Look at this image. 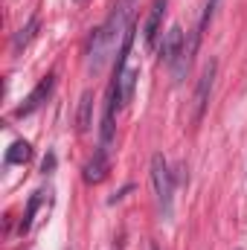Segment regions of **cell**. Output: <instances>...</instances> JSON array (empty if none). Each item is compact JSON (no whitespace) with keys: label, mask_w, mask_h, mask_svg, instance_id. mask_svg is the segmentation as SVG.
I'll use <instances>...</instances> for the list:
<instances>
[{"label":"cell","mask_w":247,"mask_h":250,"mask_svg":"<svg viewBox=\"0 0 247 250\" xmlns=\"http://www.w3.org/2000/svg\"><path fill=\"white\" fill-rule=\"evenodd\" d=\"M105 175H108V148L99 146V151L93 154V160L84 166V181L87 184H102Z\"/></svg>","instance_id":"cell-7"},{"label":"cell","mask_w":247,"mask_h":250,"mask_svg":"<svg viewBox=\"0 0 247 250\" xmlns=\"http://www.w3.org/2000/svg\"><path fill=\"white\" fill-rule=\"evenodd\" d=\"M79 3H82V0H79Z\"/></svg>","instance_id":"cell-15"},{"label":"cell","mask_w":247,"mask_h":250,"mask_svg":"<svg viewBox=\"0 0 247 250\" xmlns=\"http://www.w3.org/2000/svg\"><path fill=\"white\" fill-rule=\"evenodd\" d=\"M218 3L221 0H206V6H204V18H201V23H198V32L192 35V44H189V56L198 50V41H201V32L206 29V23L212 21V15H215V9H218Z\"/></svg>","instance_id":"cell-11"},{"label":"cell","mask_w":247,"mask_h":250,"mask_svg":"<svg viewBox=\"0 0 247 250\" xmlns=\"http://www.w3.org/2000/svg\"><path fill=\"white\" fill-rule=\"evenodd\" d=\"M215 70H218V64L209 62L204 67V73H201V79H198V87H195V114H192V123L198 125L204 120V114H206V105H209V93H212V82H215Z\"/></svg>","instance_id":"cell-5"},{"label":"cell","mask_w":247,"mask_h":250,"mask_svg":"<svg viewBox=\"0 0 247 250\" xmlns=\"http://www.w3.org/2000/svg\"><path fill=\"white\" fill-rule=\"evenodd\" d=\"M76 125H79V131H87V128L93 125V93H90V90L82 93L79 114H76Z\"/></svg>","instance_id":"cell-8"},{"label":"cell","mask_w":247,"mask_h":250,"mask_svg":"<svg viewBox=\"0 0 247 250\" xmlns=\"http://www.w3.org/2000/svg\"><path fill=\"white\" fill-rule=\"evenodd\" d=\"M29 157H32V148H29L26 140H15V143L9 146V151H6V163H9V166H23Z\"/></svg>","instance_id":"cell-9"},{"label":"cell","mask_w":247,"mask_h":250,"mask_svg":"<svg viewBox=\"0 0 247 250\" xmlns=\"http://www.w3.org/2000/svg\"><path fill=\"white\" fill-rule=\"evenodd\" d=\"M53 166H56V154H47V157H44V166H41V172H44V175H50V172H53Z\"/></svg>","instance_id":"cell-13"},{"label":"cell","mask_w":247,"mask_h":250,"mask_svg":"<svg viewBox=\"0 0 247 250\" xmlns=\"http://www.w3.org/2000/svg\"><path fill=\"white\" fill-rule=\"evenodd\" d=\"M38 26H41V23H38V18H29V23H26L23 29H18V32H15V38H12V53H21V50L35 38Z\"/></svg>","instance_id":"cell-10"},{"label":"cell","mask_w":247,"mask_h":250,"mask_svg":"<svg viewBox=\"0 0 247 250\" xmlns=\"http://www.w3.org/2000/svg\"><path fill=\"white\" fill-rule=\"evenodd\" d=\"M151 184H154V195H157L163 218H172V212H175V178H172L163 154L151 157Z\"/></svg>","instance_id":"cell-2"},{"label":"cell","mask_w":247,"mask_h":250,"mask_svg":"<svg viewBox=\"0 0 247 250\" xmlns=\"http://www.w3.org/2000/svg\"><path fill=\"white\" fill-rule=\"evenodd\" d=\"M163 62L169 64L172 70H175V76H178V82L184 79L186 67H189V50H186V38H184V29L181 26H172L169 32H166V38H163Z\"/></svg>","instance_id":"cell-3"},{"label":"cell","mask_w":247,"mask_h":250,"mask_svg":"<svg viewBox=\"0 0 247 250\" xmlns=\"http://www.w3.org/2000/svg\"><path fill=\"white\" fill-rule=\"evenodd\" d=\"M53 87H56V73H50V76H44L38 84H35V90L15 108V117L18 120H23V117H29V114H35L47 99H50V93H53Z\"/></svg>","instance_id":"cell-4"},{"label":"cell","mask_w":247,"mask_h":250,"mask_svg":"<svg viewBox=\"0 0 247 250\" xmlns=\"http://www.w3.org/2000/svg\"><path fill=\"white\" fill-rule=\"evenodd\" d=\"M128 26H131V12L123 3L93 29V35L87 41V70L90 73H99L114 56H120L123 41L128 35Z\"/></svg>","instance_id":"cell-1"},{"label":"cell","mask_w":247,"mask_h":250,"mask_svg":"<svg viewBox=\"0 0 247 250\" xmlns=\"http://www.w3.org/2000/svg\"><path fill=\"white\" fill-rule=\"evenodd\" d=\"M163 15H166V0H154L151 9H148V18H145V26H143V41L148 50L157 47V38H160V26H163Z\"/></svg>","instance_id":"cell-6"},{"label":"cell","mask_w":247,"mask_h":250,"mask_svg":"<svg viewBox=\"0 0 247 250\" xmlns=\"http://www.w3.org/2000/svg\"><path fill=\"white\" fill-rule=\"evenodd\" d=\"M38 207H41V192H35V195L29 198V207H26V212H23V221H21V233H29V227H32V221H35V212H38Z\"/></svg>","instance_id":"cell-12"},{"label":"cell","mask_w":247,"mask_h":250,"mask_svg":"<svg viewBox=\"0 0 247 250\" xmlns=\"http://www.w3.org/2000/svg\"><path fill=\"white\" fill-rule=\"evenodd\" d=\"M151 250H157V248H151Z\"/></svg>","instance_id":"cell-14"}]
</instances>
